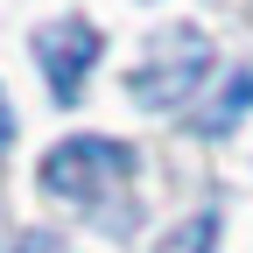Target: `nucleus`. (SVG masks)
<instances>
[{
	"instance_id": "f257e3e1",
	"label": "nucleus",
	"mask_w": 253,
	"mask_h": 253,
	"mask_svg": "<svg viewBox=\"0 0 253 253\" xmlns=\"http://www.w3.org/2000/svg\"><path fill=\"white\" fill-rule=\"evenodd\" d=\"M126 176H134V148L106 134H71L42 155V190L91 218H120L113 197H126Z\"/></svg>"
},
{
	"instance_id": "f03ea898",
	"label": "nucleus",
	"mask_w": 253,
	"mask_h": 253,
	"mask_svg": "<svg viewBox=\"0 0 253 253\" xmlns=\"http://www.w3.org/2000/svg\"><path fill=\"white\" fill-rule=\"evenodd\" d=\"M204 78H211V36L204 28H162L155 49L126 71V91L141 106H183Z\"/></svg>"
},
{
	"instance_id": "7ed1b4c3",
	"label": "nucleus",
	"mask_w": 253,
	"mask_h": 253,
	"mask_svg": "<svg viewBox=\"0 0 253 253\" xmlns=\"http://www.w3.org/2000/svg\"><path fill=\"white\" fill-rule=\"evenodd\" d=\"M99 49H106V36H99L91 21H78V14L36 28V63H42L56 106H78V99H84V78H91V63H99Z\"/></svg>"
},
{
	"instance_id": "20e7f679",
	"label": "nucleus",
	"mask_w": 253,
	"mask_h": 253,
	"mask_svg": "<svg viewBox=\"0 0 253 253\" xmlns=\"http://www.w3.org/2000/svg\"><path fill=\"white\" fill-rule=\"evenodd\" d=\"M246 113H253V63H239V71L218 84V99L197 113V134H232Z\"/></svg>"
},
{
	"instance_id": "39448f33",
	"label": "nucleus",
	"mask_w": 253,
	"mask_h": 253,
	"mask_svg": "<svg viewBox=\"0 0 253 253\" xmlns=\"http://www.w3.org/2000/svg\"><path fill=\"white\" fill-rule=\"evenodd\" d=\"M162 253H218V211H197L162 239Z\"/></svg>"
},
{
	"instance_id": "423d86ee",
	"label": "nucleus",
	"mask_w": 253,
	"mask_h": 253,
	"mask_svg": "<svg viewBox=\"0 0 253 253\" xmlns=\"http://www.w3.org/2000/svg\"><path fill=\"white\" fill-rule=\"evenodd\" d=\"M14 141V106H7V91H0V148Z\"/></svg>"
},
{
	"instance_id": "0eeeda50",
	"label": "nucleus",
	"mask_w": 253,
	"mask_h": 253,
	"mask_svg": "<svg viewBox=\"0 0 253 253\" xmlns=\"http://www.w3.org/2000/svg\"><path fill=\"white\" fill-rule=\"evenodd\" d=\"M14 253H56V246H49V239H21Z\"/></svg>"
}]
</instances>
